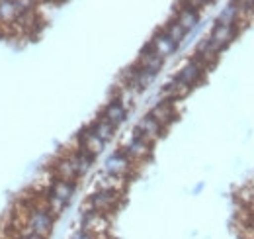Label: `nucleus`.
<instances>
[{"label": "nucleus", "mask_w": 254, "mask_h": 239, "mask_svg": "<svg viewBox=\"0 0 254 239\" xmlns=\"http://www.w3.org/2000/svg\"><path fill=\"white\" fill-rule=\"evenodd\" d=\"M74 190H76V182H66V180L53 179L51 184L43 190V204L47 206V210L53 216H59L68 206Z\"/></svg>", "instance_id": "1"}, {"label": "nucleus", "mask_w": 254, "mask_h": 239, "mask_svg": "<svg viewBox=\"0 0 254 239\" xmlns=\"http://www.w3.org/2000/svg\"><path fill=\"white\" fill-rule=\"evenodd\" d=\"M205 69H207V67L197 59V57H191V59H188L182 65V69H180L178 75L174 77V83L184 90V92H188V90H191L201 79H203Z\"/></svg>", "instance_id": "2"}, {"label": "nucleus", "mask_w": 254, "mask_h": 239, "mask_svg": "<svg viewBox=\"0 0 254 239\" xmlns=\"http://www.w3.org/2000/svg\"><path fill=\"white\" fill-rule=\"evenodd\" d=\"M122 194L120 192H110V190H96L90 194V198L86 200V208L84 210H94L100 214H112L114 210L120 206Z\"/></svg>", "instance_id": "3"}, {"label": "nucleus", "mask_w": 254, "mask_h": 239, "mask_svg": "<svg viewBox=\"0 0 254 239\" xmlns=\"http://www.w3.org/2000/svg\"><path fill=\"white\" fill-rule=\"evenodd\" d=\"M110 216L108 214H100V212H94V210H84L82 212V218H80V228L94 234L96 238H104L108 232H110Z\"/></svg>", "instance_id": "4"}, {"label": "nucleus", "mask_w": 254, "mask_h": 239, "mask_svg": "<svg viewBox=\"0 0 254 239\" xmlns=\"http://www.w3.org/2000/svg\"><path fill=\"white\" fill-rule=\"evenodd\" d=\"M30 8H33L32 2H10V0H2V2H0V24L14 28V24H16Z\"/></svg>", "instance_id": "5"}, {"label": "nucleus", "mask_w": 254, "mask_h": 239, "mask_svg": "<svg viewBox=\"0 0 254 239\" xmlns=\"http://www.w3.org/2000/svg\"><path fill=\"white\" fill-rule=\"evenodd\" d=\"M131 167H133V161L126 155L124 149L114 151L108 159H106V165H104V173L108 175H114V177H122L127 179V175L131 173Z\"/></svg>", "instance_id": "6"}, {"label": "nucleus", "mask_w": 254, "mask_h": 239, "mask_svg": "<svg viewBox=\"0 0 254 239\" xmlns=\"http://www.w3.org/2000/svg\"><path fill=\"white\" fill-rule=\"evenodd\" d=\"M162 131H164V127L155 118H151L149 114H145L143 118L139 120L137 125H135V129H133L135 135H139V137H143V139H147L151 143L159 139L160 135H162Z\"/></svg>", "instance_id": "7"}, {"label": "nucleus", "mask_w": 254, "mask_h": 239, "mask_svg": "<svg viewBox=\"0 0 254 239\" xmlns=\"http://www.w3.org/2000/svg\"><path fill=\"white\" fill-rule=\"evenodd\" d=\"M149 116L157 120L162 127H166L168 123H172V121L176 120V106H174V100L162 98L160 102H157V104L151 108Z\"/></svg>", "instance_id": "8"}, {"label": "nucleus", "mask_w": 254, "mask_h": 239, "mask_svg": "<svg viewBox=\"0 0 254 239\" xmlns=\"http://www.w3.org/2000/svg\"><path fill=\"white\" fill-rule=\"evenodd\" d=\"M124 151H126V155L131 161H141V159L149 157V153H151V141H147V139L131 133V137L127 139L126 145H124Z\"/></svg>", "instance_id": "9"}, {"label": "nucleus", "mask_w": 254, "mask_h": 239, "mask_svg": "<svg viewBox=\"0 0 254 239\" xmlns=\"http://www.w3.org/2000/svg\"><path fill=\"white\" fill-rule=\"evenodd\" d=\"M100 118H104L108 123H112L114 127H118V125H122V123L126 121L127 106L120 98H114V100H110V102L106 104V108H104V112H102Z\"/></svg>", "instance_id": "10"}, {"label": "nucleus", "mask_w": 254, "mask_h": 239, "mask_svg": "<svg viewBox=\"0 0 254 239\" xmlns=\"http://www.w3.org/2000/svg\"><path fill=\"white\" fill-rule=\"evenodd\" d=\"M51 173H53V179L66 180V182H76V179H78V173H76V169H74V165H72V161H70L68 155L59 157L53 163Z\"/></svg>", "instance_id": "11"}, {"label": "nucleus", "mask_w": 254, "mask_h": 239, "mask_svg": "<svg viewBox=\"0 0 254 239\" xmlns=\"http://www.w3.org/2000/svg\"><path fill=\"white\" fill-rule=\"evenodd\" d=\"M104 141L96 135L94 131L90 129V125L88 127H84L80 133H78V137H76V147H80V149L88 151V153H92V155H98L100 151L104 149Z\"/></svg>", "instance_id": "12"}, {"label": "nucleus", "mask_w": 254, "mask_h": 239, "mask_svg": "<svg viewBox=\"0 0 254 239\" xmlns=\"http://www.w3.org/2000/svg\"><path fill=\"white\" fill-rule=\"evenodd\" d=\"M162 63H164V59L155 53V49L151 47V43H147V45L141 49V53H139V61H137V65H139V67L147 69V71H149V73H153V75H159V71L162 69Z\"/></svg>", "instance_id": "13"}, {"label": "nucleus", "mask_w": 254, "mask_h": 239, "mask_svg": "<svg viewBox=\"0 0 254 239\" xmlns=\"http://www.w3.org/2000/svg\"><path fill=\"white\" fill-rule=\"evenodd\" d=\"M149 43H151V47L155 49V53H157V55H160L162 59H166L168 55H172V53L178 49V45H176V43H174V41H172V39L166 35V31H164V30L157 31Z\"/></svg>", "instance_id": "14"}, {"label": "nucleus", "mask_w": 254, "mask_h": 239, "mask_svg": "<svg viewBox=\"0 0 254 239\" xmlns=\"http://www.w3.org/2000/svg\"><path fill=\"white\" fill-rule=\"evenodd\" d=\"M195 4H184V8H180L178 12H176V22L188 31H191L197 24H199V12H197V8H193Z\"/></svg>", "instance_id": "15"}, {"label": "nucleus", "mask_w": 254, "mask_h": 239, "mask_svg": "<svg viewBox=\"0 0 254 239\" xmlns=\"http://www.w3.org/2000/svg\"><path fill=\"white\" fill-rule=\"evenodd\" d=\"M68 157H70V161H72V165H74V169H76L78 177L86 175V173L90 171L92 163H94V155H92V153H88V151L80 149V147H76L72 153H68Z\"/></svg>", "instance_id": "16"}, {"label": "nucleus", "mask_w": 254, "mask_h": 239, "mask_svg": "<svg viewBox=\"0 0 254 239\" xmlns=\"http://www.w3.org/2000/svg\"><path fill=\"white\" fill-rule=\"evenodd\" d=\"M96 186H98V190H110V192H120L122 194L124 188H126V179L102 173V175L96 177Z\"/></svg>", "instance_id": "17"}, {"label": "nucleus", "mask_w": 254, "mask_h": 239, "mask_svg": "<svg viewBox=\"0 0 254 239\" xmlns=\"http://www.w3.org/2000/svg\"><path fill=\"white\" fill-rule=\"evenodd\" d=\"M239 14H241V4H239V2H231V4H227L221 10V14L217 16L215 24H221V26H237Z\"/></svg>", "instance_id": "18"}, {"label": "nucleus", "mask_w": 254, "mask_h": 239, "mask_svg": "<svg viewBox=\"0 0 254 239\" xmlns=\"http://www.w3.org/2000/svg\"><path fill=\"white\" fill-rule=\"evenodd\" d=\"M90 129L94 131L96 135H98V137H100L104 143H106V141H110V139L114 137V131H116V127H114L112 123H108V121H106L104 118L96 120L94 123L90 125Z\"/></svg>", "instance_id": "19"}, {"label": "nucleus", "mask_w": 254, "mask_h": 239, "mask_svg": "<svg viewBox=\"0 0 254 239\" xmlns=\"http://www.w3.org/2000/svg\"><path fill=\"white\" fill-rule=\"evenodd\" d=\"M164 31H166V35H168V37H170V39H172L176 45H180V43H182V39L188 35V33H186V30H184V28H182V26H180L176 20H170V22L166 24Z\"/></svg>", "instance_id": "20"}, {"label": "nucleus", "mask_w": 254, "mask_h": 239, "mask_svg": "<svg viewBox=\"0 0 254 239\" xmlns=\"http://www.w3.org/2000/svg\"><path fill=\"white\" fill-rule=\"evenodd\" d=\"M70 239H100V238H96L94 234H90V232H86V230H76L72 236H70Z\"/></svg>", "instance_id": "21"}, {"label": "nucleus", "mask_w": 254, "mask_h": 239, "mask_svg": "<svg viewBox=\"0 0 254 239\" xmlns=\"http://www.w3.org/2000/svg\"><path fill=\"white\" fill-rule=\"evenodd\" d=\"M251 230L254 232V212H253V220H251Z\"/></svg>", "instance_id": "22"}]
</instances>
